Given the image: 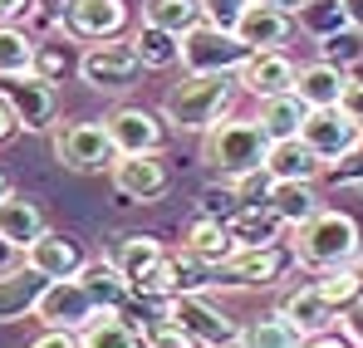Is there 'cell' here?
Returning a JSON list of instances; mask_svg holds the SVG:
<instances>
[{
    "label": "cell",
    "instance_id": "6da1fadb",
    "mask_svg": "<svg viewBox=\"0 0 363 348\" xmlns=\"http://www.w3.org/2000/svg\"><path fill=\"white\" fill-rule=\"evenodd\" d=\"M236 94H245L236 74H186L182 84L167 89L157 113L167 118L172 133H211L221 118H231Z\"/></svg>",
    "mask_w": 363,
    "mask_h": 348
},
{
    "label": "cell",
    "instance_id": "7a4b0ae2",
    "mask_svg": "<svg viewBox=\"0 0 363 348\" xmlns=\"http://www.w3.org/2000/svg\"><path fill=\"white\" fill-rule=\"evenodd\" d=\"M270 133L260 128V118H221L211 133H201V162L216 176L236 181L245 172H260L265 157H270Z\"/></svg>",
    "mask_w": 363,
    "mask_h": 348
},
{
    "label": "cell",
    "instance_id": "3957f363",
    "mask_svg": "<svg viewBox=\"0 0 363 348\" xmlns=\"http://www.w3.org/2000/svg\"><path fill=\"white\" fill-rule=\"evenodd\" d=\"M295 255H300L304 270H339V265H354L363 250V231L349 211H334L324 206L319 216H309L304 226H295Z\"/></svg>",
    "mask_w": 363,
    "mask_h": 348
},
{
    "label": "cell",
    "instance_id": "277c9868",
    "mask_svg": "<svg viewBox=\"0 0 363 348\" xmlns=\"http://www.w3.org/2000/svg\"><path fill=\"white\" fill-rule=\"evenodd\" d=\"M295 265H300V255L285 240H275V245H245V250H236L231 260H221L211 270V285L216 290H270Z\"/></svg>",
    "mask_w": 363,
    "mask_h": 348
},
{
    "label": "cell",
    "instance_id": "5b68a950",
    "mask_svg": "<svg viewBox=\"0 0 363 348\" xmlns=\"http://www.w3.org/2000/svg\"><path fill=\"white\" fill-rule=\"evenodd\" d=\"M143 55H138V45L133 40H99V45H89L84 55H79V79L94 89V94H128L138 79H143Z\"/></svg>",
    "mask_w": 363,
    "mask_h": 348
},
{
    "label": "cell",
    "instance_id": "8992f818",
    "mask_svg": "<svg viewBox=\"0 0 363 348\" xmlns=\"http://www.w3.org/2000/svg\"><path fill=\"white\" fill-rule=\"evenodd\" d=\"M250 50L241 45V35L231 25H216V20H201L182 35V69L186 74H236Z\"/></svg>",
    "mask_w": 363,
    "mask_h": 348
},
{
    "label": "cell",
    "instance_id": "52a82bcc",
    "mask_svg": "<svg viewBox=\"0 0 363 348\" xmlns=\"http://www.w3.org/2000/svg\"><path fill=\"white\" fill-rule=\"evenodd\" d=\"M55 162L69 172H113L118 147L104 123H64L55 128Z\"/></svg>",
    "mask_w": 363,
    "mask_h": 348
},
{
    "label": "cell",
    "instance_id": "ba28073f",
    "mask_svg": "<svg viewBox=\"0 0 363 348\" xmlns=\"http://www.w3.org/2000/svg\"><path fill=\"white\" fill-rule=\"evenodd\" d=\"M113 191H118L123 201H133V206H152V201H162L167 191H172V162L162 157V152H133V157H118L113 162Z\"/></svg>",
    "mask_w": 363,
    "mask_h": 348
},
{
    "label": "cell",
    "instance_id": "9c48e42d",
    "mask_svg": "<svg viewBox=\"0 0 363 348\" xmlns=\"http://www.w3.org/2000/svg\"><path fill=\"white\" fill-rule=\"evenodd\" d=\"M162 314H167V319H177V324L201 348H236V339H241L236 319H231V314H221L206 294H172V299L162 304Z\"/></svg>",
    "mask_w": 363,
    "mask_h": 348
},
{
    "label": "cell",
    "instance_id": "30bf717a",
    "mask_svg": "<svg viewBox=\"0 0 363 348\" xmlns=\"http://www.w3.org/2000/svg\"><path fill=\"white\" fill-rule=\"evenodd\" d=\"M0 99L15 108V118H20V133H45V128H55L60 94H55V79H45L40 69H35V74L0 79Z\"/></svg>",
    "mask_w": 363,
    "mask_h": 348
},
{
    "label": "cell",
    "instance_id": "8fae6325",
    "mask_svg": "<svg viewBox=\"0 0 363 348\" xmlns=\"http://www.w3.org/2000/svg\"><path fill=\"white\" fill-rule=\"evenodd\" d=\"M300 137L324 157V167L344 162L354 147H363V128L344 108H309L304 123H300Z\"/></svg>",
    "mask_w": 363,
    "mask_h": 348
},
{
    "label": "cell",
    "instance_id": "7c38bea8",
    "mask_svg": "<svg viewBox=\"0 0 363 348\" xmlns=\"http://www.w3.org/2000/svg\"><path fill=\"white\" fill-rule=\"evenodd\" d=\"M35 319H40L45 329H74V334H84V329L99 319V304H94V294L84 290L79 275H69V280H50V290L40 294Z\"/></svg>",
    "mask_w": 363,
    "mask_h": 348
},
{
    "label": "cell",
    "instance_id": "4fadbf2b",
    "mask_svg": "<svg viewBox=\"0 0 363 348\" xmlns=\"http://www.w3.org/2000/svg\"><path fill=\"white\" fill-rule=\"evenodd\" d=\"M104 128H108L118 157H133V152H162V142H167V118L152 113V108H143V103H123V108H113V113L104 118Z\"/></svg>",
    "mask_w": 363,
    "mask_h": 348
},
{
    "label": "cell",
    "instance_id": "5bb4252c",
    "mask_svg": "<svg viewBox=\"0 0 363 348\" xmlns=\"http://www.w3.org/2000/svg\"><path fill=\"white\" fill-rule=\"evenodd\" d=\"M280 314L300 329L304 339H319V334H334V324L344 319V309L329 299V294L319 290V280H309V285H300V290H290L285 299H280Z\"/></svg>",
    "mask_w": 363,
    "mask_h": 348
},
{
    "label": "cell",
    "instance_id": "9a60e30c",
    "mask_svg": "<svg viewBox=\"0 0 363 348\" xmlns=\"http://www.w3.org/2000/svg\"><path fill=\"white\" fill-rule=\"evenodd\" d=\"M236 79H241L245 94H255V99H270V94H290L295 89V79H300V64L285 55V50H250L241 69H236Z\"/></svg>",
    "mask_w": 363,
    "mask_h": 348
},
{
    "label": "cell",
    "instance_id": "2e32d148",
    "mask_svg": "<svg viewBox=\"0 0 363 348\" xmlns=\"http://www.w3.org/2000/svg\"><path fill=\"white\" fill-rule=\"evenodd\" d=\"M25 265H30V270H40L45 280H69V275H79V270L89 265V255H84L79 235L45 231L35 245H25Z\"/></svg>",
    "mask_w": 363,
    "mask_h": 348
},
{
    "label": "cell",
    "instance_id": "e0dca14e",
    "mask_svg": "<svg viewBox=\"0 0 363 348\" xmlns=\"http://www.w3.org/2000/svg\"><path fill=\"white\" fill-rule=\"evenodd\" d=\"M64 25H69L74 40H89V45L118 40L123 30H128V0H74V10H69Z\"/></svg>",
    "mask_w": 363,
    "mask_h": 348
},
{
    "label": "cell",
    "instance_id": "ac0fdd59",
    "mask_svg": "<svg viewBox=\"0 0 363 348\" xmlns=\"http://www.w3.org/2000/svg\"><path fill=\"white\" fill-rule=\"evenodd\" d=\"M236 35H241L245 50H285L290 35H295V15L250 0V5L241 10V20H236Z\"/></svg>",
    "mask_w": 363,
    "mask_h": 348
},
{
    "label": "cell",
    "instance_id": "d6986e66",
    "mask_svg": "<svg viewBox=\"0 0 363 348\" xmlns=\"http://www.w3.org/2000/svg\"><path fill=\"white\" fill-rule=\"evenodd\" d=\"M50 290V280L40 270H30L25 260L15 270H0V324H15V319H35L40 309V294Z\"/></svg>",
    "mask_w": 363,
    "mask_h": 348
},
{
    "label": "cell",
    "instance_id": "ffe728a7",
    "mask_svg": "<svg viewBox=\"0 0 363 348\" xmlns=\"http://www.w3.org/2000/svg\"><path fill=\"white\" fill-rule=\"evenodd\" d=\"M349 69L344 64H329V59H314V64H300V79H295V94H300L309 108H339L344 89H349Z\"/></svg>",
    "mask_w": 363,
    "mask_h": 348
},
{
    "label": "cell",
    "instance_id": "44dd1931",
    "mask_svg": "<svg viewBox=\"0 0 363 348\" xmlns=\"http://www.w3.org/2000/svg\"><path fill=\"white\" fill-rule=\"evenodd\" d=\"M265 167H270L275 181H319V176L329 172V167H324V157H319L304 137H280V142H270Z\"/></svg>",
    "mask_w": 363,
    "mask_h": 348
},
{
    "label": "cell",
    "instance_id": "7402d4cb",
    "mask_svg": "<svg viewBox=\"0 0 363 348\" xmlns=\"http://www.w3.org/2000/svg\"><path fill=\"white\" fill-rule=\"evenodd\" d=\"M50 231L45 226V211L30 201V196H20V191H10L5 201H0V235L15 245V250H25V245H35L40 235Z\"/></svg>",
    "mask_w": 363,
    "mask_h": 348
},
{
    "label": "cell",
    "instance_id": "603a6c76",
    "mask_svg": "<svg viewBox=\"0 0 363 348\" xmlns=\"http://www.w3.org/2000/svg\"><path fill=\"white\" fill-rule=\"evenodd\" d=\"M79 280H84V290L94 294L99 314H104V309H118L123 314V304L133 299V285H128V275L113 265V255H108V260H89V265L79 270Z\"/></svg>",
    "mask_w": 363,
    "mask_h": 348
},
{
    "label": "cell",
    "instance_id": "cb8c5ba5",
    "mask_svg": "<svg viewBox=\"0 0 363 348\" xmlns=\"http://www.w3.org/2000/svg\"><path fill=\"white\" fill-rule=\"evenodd\" d=\"M226 226H231V235H236V245H275L280 240V231H285V221L275 216V206L270 201H245L236 216H226Z\"/></svg>",
    "mask_w": 363,
    "mask_h": 348
},
{
    "label": "cell",
    "instance_id": "d4e9b609",
    "mask_svg": "<svg viewBox=\"0 0 363 348\" xmlns=\"http://www.w3.org/2000/svg\"><path fill=\"white\" fill-rule=\"evenodd\" d=\"M182 245H186L191 255H201L206 265H221V260H231V255L241 250L236 235H231V226L216 221V216H196V221L186 226V235H182Z\"/></svg>",
    "mask_w": 363,
    "mask_h": 348
},
{
    "label": "cell",
    "instance_id": "484cf974",
    "mask_svg": "<svg viewBox=\"0 0 363 348\" xmlns=\"http://www.w3.org/2000/svg\"><path fill=\"white\" fill-rule=\"evenodd\" d=\"M265 201L275 206V216H280L290 231H295V226H304L309 216H319V211H324V201H319L314 181H275Z\"/></svg>",
    "mask_w": 363,
    "mask_h": 348
},
{
    "label": "cell",
    "instance_id": "4316f807",
    "mask_svg": "<svg viewBox=\"0 0 363 348\" xmlns=\"http://www.w3.org/2000/svg\"><path fill=\"white\" fill-rule=\"evenodd\" d=\"M35 64H40V40L15 20H0V79L35 74Z\"/></svg>",
    "mask_w": 363,
    "mask_h": 348
},
{
    "label": "cell",
    "instance_id": "83f0119b",
    "mask_svg": "<svg viewBox=\"0 0 363 348\" xmlns=\"http://www.w3.org/2000/svg\"><path fill=\"white\" fill-rule=\"evenodd\" d=\"M162 255H167V245H162L157 235H143V231H123L118 245H113V265L128 275V285H133V280H143Z\"/></svg>",
    "mask_w": 363,
    "mask_h": 348
},
{
    "label": "cell",
    "instance_id": "f1b7e54d",
    "mask_svg": "<svg viewBox=\"0 0 363 348\" xmlns=\"http://www.w3.org/2000/svg\"><path fill=\"white\" fill-rule=\"evenodd\" d=\"M304 113H309V103H304L295 89H290V94H270V99H260V108H255L260 128H265L275 142H280V137H300Z\"/></svg>",
    "mask_w": 363,
    "mask_h": 348
},
{
    "label": "cell",
    "instance_id": "f546056e",
    "mask_svg": "<svg viewBox=\"0 0 363 348\" xmlns=\"http://www.w3.org/2000/svg\"><path fill=\"white\" fill-rule=\"evenodd\" d=\"M79 339H84V348H147V334L138 324H128L118 309H104Z\"/></svg>",
    "mask_w": 363,
    "mask_h": 348
},
{
    "label": "cell",
    "instance_id": "4dcf8cb0",
    "mask_svg": "<svg viewBox=\"0 0 363 348\" xmlns=\"http://www.w3.org/2000/svg\"><path fill=\"white\" fill-rule=\"evenodd\" d=\"M304 344H309V339H304L280 309L265 314V319H250L241 329V339H236V348H304Z\"/></svg>",
    "mask_w": 363,
    "mask_h": 348
},
{
    "label": "cell",
    "instance_id": "1f68e13d",
    "mask_svg": "<svg viewBox=\"0 0 363 348\" xmlns=\"http://www.w3.org/2000/svg\"><path fill=\"white\" fill-rule=\"evenodd\" d=\"M133 45H138V55H143L147 69H172V64H182V35L152 25V20H143L133 30Z\"/></svg>",
    "mask_w": 363,
    "mask_h": 348
},
{
    "label": "cell",
    "instance_id": "d6a6232c",
    "mask_svg": "<svg viewBox=\"0 0 363 348\" xmlns=\"http://www.w3.org/2000/svg\"><path fill=\"white\" fill-rule=\"evenodd\" d=\"M143 20H152L172 35H186L191 25L206 20V10H201V0H143Z\"/></svg>",
    "mask_w": 363,
    "mask_h": 348
},
{
    "label": "cell",
    "instance_id": "836d02e7",
    "mask_svg": "<svg viewBox=\"0 0 363 348\" xmlns=\"http://www.w3.org/2000/svg\"><path fill=\"white\" fill-rule=\"evenodd\" d=\"M241 206H245V196L236 191V181H226V176L196 191V216H216V221H226V216H236Z\"/></svg>",
    "mask_w": 363,
    "mask_h": 348
},
{
    "label": "cell",
    "instance_id": "e575fe53",
    "mask_svg": "<svg viewBox=\"0 0 363 348\" xmlns=\"http://www.w3.org/2000/svg\"><path fill=\"white\" fill-rule=\"evenodd\" d=\"M295 20H300L304 35H314V40H324V35H334V30H344V25H349V15H344V5H339V0H309Z\"/></svg>",
    "mask_w": 363,
    "mask_h": 348
},
{
    "label": "cell",
    "instance_id": "d590c367",
    "mask_svg": "<svg viewBox=\"0 0 363 348\" xmlns=\"http://www.w3.org/2000/svg\"><path fill=\"white\" fill-rule=\"evenodd\" d=\"M319 59H329V64H344V69H354V64L363 59V30H359V25H344V30L324 35V40H319Z\"/></svg>",
    "mask_w": 363,
    "mask_h": 348
},
{
    "label": "cell",
    "instance_id": "8d00e7d4",
    "mask_svg": "<svg viewBox=\"0 0 363 348\" xmlns=\"http://www.w3.org/2000/svg\"><path fill=\"white\" fill-rule=\"evenodd\" d=\"M319 290L329 294L339 309H349L359 299V270L354 265H339V270H319Z\"/></svg>",
    "mask_w": 363,
    "mask_h": 348
},
{
    "label": "cell",
    "instance_id": "74e56055",
    "mask_svg": "<svg viewBox=\"0 0 363 348\" xmlns=\"http://www.w3.org/2000/svg\"><path fill=\"white\" fill-rule=\"evenodd\" d=\"M143 334H147V348H201L177 319H167V314H157V324H147Z\"/></svg>",
    "mask_w": 363,
    "mask_h": 348
},
{
    "label": "cell",
    "instance_id": "f35d334b",
    "mask_svg": "<svg viewBox=\"0 0 363 348\" xmlns=\"http://www.w3.org/2000/svg\"><path fill=\"white\" fill-rule=\"evenodd\" d=\"M329 181H339V186L354 181V186H363V147H354L344 162H334V167H329Z\"/></svg>",
    "mask_w": 363,
    "mask_h": 348
},
{
    "label": "cell",
    "instance_id": "ab89813d",
    "mask_svg": "<svg viewBox=\"0 0 363 348\" xmlns=\"http://www.w3.org/2000/svg\"><path fill=\"white\" fill-rule=\"evenodd\" d=\"M245 5H250V0H201L206 20H216V25H231V30H236V20H241Z\"/></svg>",
    "mask_w": 363,
    "mask_h": 348
},
{
    "label": "cell",
    "instance_id": "60d3db41",
    "mask_svg": "<svg viewBox=\"0 0 363 348\" xmlns=\"http://www.w3.org/2000/svg\"><path fill=\"white\" fill-rule=\"evenodd\" d=\"M30 348H84V339L74 329H45V334L30 339Z\"/></svg>",
    "mask_w": 363,
    "mask_h": 348
},
{
    "label": "cell",
    "instance_id": "b9f144b4",
    "mask_svg": "<svg viewBox=\"0 0 363 348\" xmlns=\"http://www.w3.org/2000/svg\"><path fill=\"white\" fill-rule=\"evenodd\" d=\"M339 324H344V339H349L354 348H363V299H354V304L344 309V319H339Z\"/></svg>",
    "mask_w": 363,
    "mask_h": 348
},
{
    "label": "cell",
    "instance_id": "7bdbcfd3",
    "mask_svg": "<svg viewBox=\"0 0 363 348\" xmlns=\"http://www.w3.org/2000/svg\"><path fill=\"white\" fill-rule=\"evenodd\" d=\"M339 108L363 128V79H349V89H344V99H339Z\"/></svg>",
    "mask_w": 363,
    "mask_h": 348
},
{
    "label": "cell",
    "instance_id": "ee69618b",
    "mask_svg": "<svg viewBox=\"0 0 363 348\" xmlns=\"http://www.w3.org/2000/svg\"><path fill=\"white\" fill-rule=\"evenodd\" d=\"M45 79H60V69H69V55H60V50H50V45H40V64H35Z\"/></svg>",
    "mask_w": 363,
    "mask_h": 348
},
{
    "label": "cell",
    "instance_id": "f6af8a7d",
    "mask_svg": "<svg viewBox=\"0 0 363 348\" xmlns=\"http://www.w3.org/2000/svg\"><path fill=\"white\" fill-rule=\"evenodd\" d=\"M69 10H74V0H40V20H55V25H64L69 20Z\"/></svg>",
    "mask_w": 363,
    "mask_h": 348
},
{
    "label": "cell",
    "instance_id": "bcb514c9",
    "mask_svg": "<svg viewBox=\"0 0 363 348\" xmlns=\"http://www.w3.org/2000/svg\"><path fill=\"white\" fill-rule=\"evenodd\" d=\"M15 133H20V118H15V108L0 99V142H10Z\"/></svg>",
    "mask_w": 363,
    "mask_h": 348
},
{
    "label": "cell",
    "instance_id": "7dc6e473",
    "mask_svg": "<svg viewBox=\"0 0 363 348\" xmlns=\"http://www.w3.org/2000/svg\"><path fill=\"white\" fill-rule=\"evenodd\" d=\"M20 260H25V250H15V245H10V240L0 235V270H15Z\"/></svg>",
    "mask_w": 363,
    "mask_h": 348
},
{
    "label": "cell",
    "instance_id": "c3c4849f",
    "mask_svg": "<svg viewBox=\"0 0 363 348\" xmlns=\"http://www.w3.org/2000/svg\"><path fill=\"white\" fill-rule=\"evenodd\" d=\"M304 348H354L349 339H339V334H319V339H309Z\"/></svg>",
    "mask_w": 363,
    "mask_h": 348
},
{
    "label": "cell",
    "instance_id": "681fc988",
    "mask_svg": "<svg viewBox=\"0 0 363 348\" xmlns=\"http://www.w3.org/2000/svg\"><path fill=\"white\" fill-rule=\"evenodd\" d=\"M255 5H275V10H285V15H300L309 0H255Z\"/></svg>",
    "mask_w": 363,
    "mask_h": 348
},
{
    "label": "cell",
    "instance_id": "f907efd6",
    "mask_svg": "<svg viewBox=\"0 0 363 348\" xmlns=\"http://www.w3.org/2000/svg\"><path fill=\"white\" fill-rule=\"evenodd\" d=\"M339 5H344L349 25H359V30H363V0H339Z\"/></svg>",
    "mask_w": 363,
    "mask_h": 348
},
{
    "label": "cell",
    "instance_id": "816d5d0a",
    "mask_svg": "<svg viewBox=\"0 0 363 348\" xmlns=\"http://www.w3.org/2000/svg\"><path fill=\"white\" fill-rule=\"evenodd\" d=\"M25 10V0H0V20H15Z\"/></svg>",
    "mask_w": 363,
    "mask_h": 348
},
{
    "label": "cell",
    "instance_id": "f5cc1de1",
    "mask_svg": "<svg viewBox=\"0 0 363 348\" xmlns=\"http://www.w3.org/2000/svg\"><path fill=\"white\" fill-rule=\"evenodd\" d=\"M10 191H15V186H10V176H5V167H0V201H5Z\"/></svg>",
    "mask_w": 363,
    "mask_h": 348
},
{
    "label": "cell",
    "instance_id": "db71d44e",
    "mask_svg": "<svg viewBox=\"0 0 363 348\" xmlns=\"http://www.w3.org/2000/svg\"><path fill=\"white\" fill-rule=\"evenodd\" d=\"M354 270H359V299H363V260H354Z\"/></svg>",
    "mask_w": 363,
    "mask_h": 348
}]
</instances>
